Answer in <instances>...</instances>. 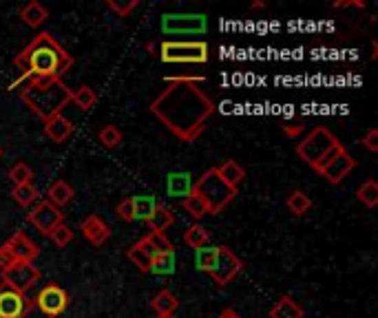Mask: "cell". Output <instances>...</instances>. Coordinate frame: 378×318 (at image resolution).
I'll return each mask as SVG.
<instances>
[{
  "mask_svg": "<svg viewBox=\"0 0 378 318\" xmlns=\"http://www.w3.org/2000/svg\"><path fill=\"white\" fill-rule=\"evenodd\" d=\"M151 113L177 140L195 142L206 131L208 120L217 113L213 98L197 82L171 80L149 104Z\"/></svg>",
  "mask_w": 378,
  "mask_h": 318,
  "instance_id": "obj_1",
  "label": "cell"
},
{
  "mask_svg": "<svg viewBox=\"0 0 378 318\" xmlns=\"http://www.w3.org/2000/svg\"><path fill=\"white\" fill-rule=\"evenodd\" d=\"M14 65L23 71L25 80H62L73 67V58L54 36L42 31L18 53Z\"/></svg>",
  "mask_w": 378,
  "mask_h": 318,
  "instance_id": "obj_2",
  "label": "cell"
},
{
  "mask_svg": "<svg viewBox=\"0 0 378 318\" xmlns=\"http://www.w3.org/2000/svg\"><path fill=\"white\" fill-rule=\"evenodd\" d=\"M71 95L73 89L62 80H25V87L20 89V100L42 122L65 111L71 104Z\"/></svg>",
  "mask_w": 378,
  "mask_h": 318,
  "instance_id": "obj_3",
  "label": "cell"
},
{
  "mask_svg": "<svg viewBox=\"0 0 378 318\" xmlns=\"http://www.w3.org/2000/svg\"><path fill=\"white\" fill-rule=\"evenodd\" d=\"M193 193H197L206 201L210 215H219V212H224L230 204H233V199L237 197V190L230 188L224 179L217 175L215 168H208V171L197 179V182L193 184Z\"/></svg>",
  "mask_w": 378,
  "mask_h": 318,
  "instance_id": "obj_4",
  "label": "cell"
},
{
  "mask_svg": "<svg viewBox=\"0 0 378 318\" xmlns=\"http://www.w3.org/2000/svg\"><path fill=\"white\" fill-rule=\"evenodd\" d=\"M160 58L168 65H204L210 58V49L206 42L166 40L160 45Z\"/></svg>",
  "mask_w": 378,
  "mask_h": 318,
  "instance_id": "obj_5",
  "label": "cell"
},
{
  "mask_svg": "<svg viewBox=\"0 0 378 318\" xmlns=\"http://www.w3.org/2000/svg\"><path fill=\"white\" fill-rule=\"evenodd\" d=\"M336 144H339V140H336L330 129H325V126H317V129H312L308 133L306 140L297 144V155L306 164L314 166L325 153L332 151Z\"/></svg>",
  "mask_w": 378,
  "mask_h": 318,
  "instance_id": "obj_6",
  "label": "cell"
},
{
  "mask_svg": "<svg viewBox=\"0 0 378 318\" xmlns=\"http://www.w3.org/2000/svg\"><path fill=\"white\" fill-rule=\"evenodd\" d=\"M40 254V248L31 241L25 232H16L12 235L3 248H0V265L3 270L14 263H34Z\"/></svg>",
  "mask_w": 378,
  "mask_h": 318,
  "instance_id": "obj_7",
  "label": "cell"
},
{
  "mask_svg": "<svg viewBox=\"0 0 378 318\" xmlns=\"http://www.w3.org/2000/svg\"><path fill=\"white\" fill-rule=\"evenodd\" d=\"M241 270H244V261H241L228 246H217V259H215L213 268H210L208 274L213 277V281L219 285V288L228 285Z\"/></svg>",
  "mask_w": 378,
  "mask_h": 318,
  "instance_id": "obj_8",
  "label": "cell"
},
{
  "mask_svg": "<svg viewBox=\"0 0 378 318\" xmlns=\"http://www.w3.org/2000/svg\"><path fill=\"white\" fill-rule=\"evenodd\" d=\"M27 219H29V224L40 232V235L49 237L51 230L58 228L60 224H65V212L56 208L54 204H49V201L45 199V201H36V204L31 206Z\"/></svg>",
  "mask_w": 378,
  "mask_h": 318,
  "instance_id": "obj_9",
  "label": "cell"
},
{
  "mask_svg": "<svg viewBox=\"0 0 378 318\" xmlns=\"http://www.w3.org/2000/svg\"><path fill=\"white\" fill-rule=\"evenodd\" d=\"M38 279H40V270L34 263H14L3 270V285L20 294H25L27 290L34 288Z\"/></svg>",
  "mask_w": 378,
  "mask_h": 318,
  "instance_id": "obj_10",
  "label": "cell"
},
{
  "mask_svg": "<svg viewBox=\"0 0 378 318\" xmlns=\"http://www.w3.org/2000/svg\"><path fill=\"white\" fill-rule=\"evenodd\" d=\"M36 307L45 316L58 318L69 307V294L62 290L60 285L49 283V285H45V288L38 292V296H36Z\"/></svg>",
  "mask_w": 378,
  "mask_h": 318,
  "instance_id": "obj_11",
  "label": "cell"
},
{
  "mask_svg": "<svg viewBox=\"0 0 378 318\" xmlns=\"http://www.w3.org/2000/svg\"><path fill=\"white\" fill-rule=\"evenodd\" d=\"M31 307H34V303L25 294L14 292L7 285L0 288V318H23L31 312Z\"/></svg>",
  "mask_w": 378,
  "mask_h": 318,
  "instance_id": "obj_12",
  "label": "cell"
},
{
  "mask_svg": "<svg viewBox=\"0 0 378 318\" xmlns=\"http://www.w3.org/2000/svg\"><path fill=\"white\" fill-rule=\"evenodd\" d=\"M80 230H82L84 239H87L91 246H96V248L104 246V243H107L109 237H111V228L107 226V221H104L100 215H89L87 219L82 221Z\"/></svg>",
  "mask_w": 378,
  "mask_h": 318,
  "instance_id": "obj_13",
  "label": "cell"
},
{
  "mask_svg": "<svg viewBox=\"0 0 378 318\" xmlns=\"http://www.w3.org/2000/svg\"><path fill=\"white\" fill-rule=\"evenodd\" d=\"M356 168V159L348 153V151H343L341 155H336L332 162L328 164V168L321 173V177H325L328 179L330 184H341L345 177H348L352 171Z\"/></svg>",
  "mask_w": 378,
  "mask_h": 318,
  "instance_id": "obj_14",
  "label": "cell"
},
{
  "mask_svg": "<svg viewBox=\"0 0 378 318\" xmlns=\"http://www.w3.org/2000/svg\"><path fill=\"white\" fill-rule=\"evenodd\" d=\"M73 131H76V126H73V122L69 118H65L62 113L45 120V135L49 137L51 142H56V144L67 142L69 137L73 135Z\"/></svg>",
  "mask_w": 378,
  "mask_h": 318,
  "instance_id": "obj_15",
  "label": "cell"
},
{
  "mask_svg": "<svg viewBox=\"0 0 378 318\" xmlns=\"http://www.w3.org/2000/svg\"><path fill=\"white\" fill-rule=\"evenodd\" d=\"M175 224V215L173 210L164 206V204H157L153 208V212L146 219V226H149V232H155V235H166V230Z\"/></svg>",
  "mask_w": 378,
  "mask_h": 318,
  "instance_id": "obj_16",
  "label": "cell"
},
{
  "mask_svg": "<svg viewBox=\"0 0 378 318\" xmlns=\"http://www.w3.org/2000/svg\"><path fill=\"white\" fill-rule=\"evenodd\" d=\"M138 243L144 248V252L149 254L151 259L160 257V254H173L175 252L173 241L168 239L166 235H155V232H149V235L142 237Z\"/></svg>",
  "mask_w": 378,
  "mask_h": 318,
  "instance_id": "obj_17",
  "label": "cell"
},
{
  "mask_svg": "<svg viewBox=\"0 0 378 318\" xmlns=\"http://www.w3.org/2000/svg\"><path fill=\"white\" fill-rule=\"evenodd\" d=\"M164 29L180 34V31H202L204 29V16H166Z\"/></svg>",
  "mask_w": 378,
  "mask_h": 318,
  "instance_id": "obj_18",
  "label": "cell"
},
{
  "mask_svg": "<svg viewBox=\"0 0 378 318\" xmlns=\"http://www.w3.org/2000/svg\"><path fill=\"white\" fill-rule=\"evenodd\" d=\"M270 318H306L303 307L292 299V296H281V299L272 305Z\"/></svg>",
  "mask_w": 378,
  "mask_h": 318,
  "instance_id": "obj_19",
  "label": "cell"
},
{
  "mask_svg": "<svg viewBox=\"0 0 378 318\" xmlns=\"http://www.w3.org/2000/svg\"><path fill=\"white\" fill-rule=\"evenodd\" d=\"M151 307L157 316H173L177 307H180V301H177V296L171 290H160L153 296Z\"/></svg>",
  "mask_w": 378,
  "mask_h": 318,
  "instance_id": "obj_20",
  "label": "cell"
},
{
  "mask_svg": "<svg viewBox=\"0 0 378 318\" xmlns=\"http://www.w3.org/2000/svg\"><path fill=\"white\" fill-rule=\"evenodd\" d=\"M215 171H217V175L222 177L230 188H235V190H239V184L246 179L244 166L233 162V159H228V162H224L222 166H215Z\"/></svg>",
  "mask_w": 378,
  "mask_h": 318,
  "instance_id": "obj_21",
  "label": "cell"
},
{
  "mask_svg": "<svg viewBox=\"0 0 378 318\" xmlns=\"http://www.w3.org/2000/svg\"><path fill=\"white\" fill-rule=\"evenodd\" d=\"M73 195H76V190H73L65 182V179H58V182H54V184L49 186V190H47V201L62 210V206H67L69 201L73 199Z\"/></svg>",
  "mask_w": 378,
  "mask_h": 318,
  "instance_id": "obj_22",
  "label": "cell"
},
{
  "mask_svg": "<svg viewBox=\"0 0 378 318\" xmlns=\"http://www.w3.org/2000/svg\"><path fill=\"white\" fill-rule=\"evenodd\" d=\"M47 18H49L47 7H42L40 3H36V0H31V3H27L23 9H20V20L31 29H38Z\"/></svg>",
  "mask_w": 378,
  "mask_h": 318,
  "instance_id": "obj_23",
  "label": "cell"
},
{
  "mask_svg": "<svg viewBox=\"0 0 378 318\" xmlns=\"http://www.w3.org/2000/svg\"><path fill=\"white\" fill-rule=\"evenodd\" d=\"M286 206L288 210L292 212L294 217H303V215H308V212L312 210V199L308 193H303V190H292V193L288 195L286 199Z\"/></svg>",
  "mask_w": 378,
  "mask_h": 318,
  "instance_id": "obj_24",
  "label": "cell"
},
{
  "mask_svg": "<svg viewBox=\"0 0 378 318\" xmlns=\"http://www.w3.org/2000/svg\"><path fill=\"white\" fill-rule=\"evenodd\" d=\"M182 206H184V210L191 215L193 219H204V217H208L210 215V210H208V206H206V201L199 197L197 193H188L186 197H184V201H182Z\"/></svg>",
  "mask_w": 378,
  "mask_h": 318,
  "instance_id": "obj_25",
  "label": "cell"
},
{
  "mask_svg": "<svg viewBox=\"0 0 378 318\" xmlns=\"http://www.w3.org/2000/svg\"><path fill=\"white\" fill-rule=\"evenodd\" d=\"M208 241H210V232L202 224H193L191 228L184 232V243L188 248H193V250H199V248L208 246Z\"/></svg>",
  "mask_w": 378,
  "mask_h": 318,
  "instance_id": "obj_26",
  "label": "cell"
},
{
  "mask_svg": "<svg viewBox=\"0 0 378 318\" xmlns=\"http://www.w3.org/2000/svg\"><path fill=\"white\" fill-rule=\"evenodd\" d=\"M14 195V201L18 206L23 208H31L36 204V201H40V195H38V188L34 184H23V186H14L12 190Z\"/></svg>",
  "mask_w": 378,
  "mask_h": 318,
  "instance_id": "obj_27",
  "label": "cell"
},
{
  "mask_svg": "<svg viewBox=\"0 0 378 318\" xmlns=\"http://www.w3.org/2000/svg\"><path fill=\"white\" fill-rule=\"evenodd\" d=\"M126 259H129L140 272H151L153 259L144 252V248L140 246V243H133V246L126 250Z\"/></svg>",
  "mask_w": 378,
  "mask_h": 318,
  "instance_id": "obj_28",
  "label": "cell"
},
{
  "mask_svg": "<svg viewBox=\"0 0 378 318\" xmlns=\"http://www.w3.org/2000/svg\"><path fill=\"white\" fill-rule=\"evenodd\" d=\"M71 102H76L78 109L89 111V109H93V106H96V102H98V93L93 91V89L89 87V84H82V87H80L78 91H73Z\"/></svg>",
  "mask_w": 378,
  "mask_h": 318,
  "instance_id": "obj_29",
  "label": "cell"
},
{
  "mask_svg": "<svg viewBox=\"0 0 378 318\" xmlns=\"http://www.w3.org/2000/svg\"><path fill=\"white\" fill-rule=\"evenodd\" d=\"M356 199L367 208L378 206V184L374 182V179H367L365 184L359 186V190H356Z\"/></svg>",
  "mask_w": 378,
  "mask_h": 318,
  "instance_id": "obj_30",
  "label": "cell"
},
{
  "mask_svg": "<svg viewBox=\"0 0 378 318\" xmlns=\"http://www.w3.org/2000/svg\"><path fill=\"white\" fill-rule=\"evenodd\" d=\"M9 179L14 182V186L34 184V171H31V166H29V164L18 162V164L12 166V171H9Z\"/></svg>",
  "mask_w": 378,
  "mask_h": 318,
  "instance_id": "obj_31",
  "label": "cell"
},
{
  "mask_svg": "<svg viewBox=\"0 0 378 318\" xmlns=\"http://www.w3.org/2000/svg\"><path fill=\"white\" fill-rule=\"evenodd\" d=\"M98 140L102 142V146H107V148H118L122 144V131L118 129V126L107 124V126H102L100 129Z\"/></svg>",
  "mask_w": 378,
  "mask_h": 318,
  "instance_id": "obj_32",
  "label": "cell"
},
{
  "mask_svg": "<svg viewBox=\"0 0 378 318\" xmlns=\"http://www.w3.org/2000/svg\"><path fill=\"white\" fill-rule=\"evenodd\" d=\"M215 259H217V248L204 246V248L195 250V268H197V270L210 272V268H213Z\"/></svg>",
  "mask_w": 378,
  "mask_h": 318,
  "instance_id": "obj_33",
  "label": "cell"
},
{
  "mask_svg": "<svg viewBox=\"0 0 378 318\" xmlns=\"http://www.w3.org/2000/svg\"><path fill=\"white\" fill-rule=\"evenodd\" d=\"M157 206V201L153 197H133V210H135V219L146 221L153 208Z\"/></svg>",
  "mask_w": 378,
  "mask_h": 318,
  "instance_id": "obj_34",
  "label": "cell"
},
{
  "mask_svg": "<svg viewBox=\"0 0 378 318\" xmlns=\"http://www.w3.org/2000/svg\"><path fill=\"white\" fill-rule=\"evenodd\" d=\"M191 190L193 186H188V175H171V179H168V193L173 197L188 195Z\"/></svg>",
  "mask_w": 378,
  "mask_h": 318,
  "instance_id": "obj_35",
  "label": "cell"
},
{
  "mask_svg": "<svg viewBox=\"0 0 378 318\" xmlns=\"http://www.w3.org/2000/svg\"><path fill=\"white\" fill-rule=\"evenodd\" d=\"M104 5H107L115 16L126 18L131 12H135V9L140 7V0H124V3H120V0H107Z\"/></svg>",
  "mask_w": 378,
  "mask_h": 318,
  "instance_id": "obj_36",
  "label": "cell"
},
{
  "mask_svg": "<svg viewBox=\"0 0 378 318\" xmlns=\"http://www.w3.org/2000/svg\"><path fill=\"white\" fill-rule=\"evenodd\" d=\"M49 239L54 241L58 248H65V246H69V243L73 241V230L67 224H60L58 228H54L49 232Z\"/></svg>",
  "mask_w": 378,
  "mask_h": 318,
  "instance_id": "obj_37",
  "label": "cell"
},
{
  "mask_svg": "<svg viewBox=\"0 0 378 318\" xmlns=\"http://www.w3.org/2000/svg\"><path fill=\"white\" fill-rule=\"evenodd\" d=\"M175 270V252L173 254H160V257L153 259L151 272L157 274H171Z\"/></svg>",
  "mask_w": 378,
  "mask_h": 318,
  "instance_id": "obj_38",
  "label": "cell"
},
{
  "mask_svg": "<svg viewBox=\"0 0 378 318\" xmlns=\"http://www.w3.org/2000/svg\"><path fill=\"white\" fill-rule=\"evenodd\" d=\"M343 151H345V146H343V144L339 142V144H336V146L332 148V151H328V153H325V155H323V157H321V159H319V162H317V164H314L312 168H314V171H317V173L321 175V173L325 171V168H328V164L332 162V159H334L336 155H341Z\"/></svg>",
  "mask_w": 378,
  "mask_h": 318,
  "instance_id": "obj_39",
  "label": "cell"
},
{
  "mask_svg": "<svg viewBox=\"0 0 378 318\" xmlns=\"http://www.w3.org/2000/svg\"><path fill=\"white\" fill-rule=\"evenodd\" d=\"M115 212H118V217L122 219V221H135V210H133V197H126V199H122L120 204H118V208H115Z\"/></svg>",
  "mask_w": 378,
  "mask_h": 318,
  "instance_id": "obj_40",
  "label": "cell"
},
{
  "mask_svg": "<svg viewBox=\"0 0 378 318\" xmlns=\"http://www.w3.org/2000/svg\"><path fill=\"white\" fill-rule=\"evenodd\" d=\"M361 142H363V146H365L370 153H376V151H378V131H376V129H370V131L365 133V137H363Z\"/></svg>",
  "mask_w": 378,
  "mask_h": 318,
  "instance_id": "obj_41",
  "label": "cell"
},
{
  "mask_svg": "<svg viewBox=\"0 0 378 318\" xmlns=\"http://www.w3.org/2000/svg\"><path fill=\"white\" fill-rule=\"evenodd\" d=\"M281 131H283V135H288V137H299L303 131H306V126L303 124H299V122H294V124H281Z\"/></svg>",
  "mask_w": 378,
  "mask_h": 318,
  "instance_id": "obj_42",
  "label": "cell"
},
{
  "mask_svg": "<svg viewBox=\"0 0 378 318\" xmlns=\"http://www.w3.org/2000/svg\"><path fill=\"white\" fill-rule=\"evenodd\" d=\"M334 7L336 9H345V7H365L363 3H361V0H348V3H345V0H343V3H334Z\"/></svg>",
  "mask_w": 378,
  "mask_h": 318,
  "instance_id": "obj_43",
  "label": "cell"
},
{
  "mask_svg": "<svg viewBox=\"0 0 378 318\" xmlns=\"http://www.w3.org/2000/svg\"><path fill=\"white\" fill-rule=\"evenodd\" d=\"M219 318H241L235 310H230V307H228V310H224L222 314H219Z\"/></svg>",
  "mask_w": 378,
  "mask_h": 318,
  "instance_id": "obj_44",
  "label": "cell"
},
{
  "mask_svg": "<svg viewBox=\"0 0 378 318\" xmlns=\"http://www.w3.org/2000/svg\"><path fill=\"white\" fill-rule=\"evenodd\" d=\"M266 5L264 3H252V9H264Z\"/></svg>",
  "mask_w": 378,
  "mask_h": 318,
  "instance_id": "obj_45",
  "label": "cell"
},
{
  "mask_svg": "<svg viewBox=\"0 0 378 318\" xmlns=\"http://www.w3.org/2000/svg\"><path fill=\"white\" fill-rule=\"evenodd\" d=\"M157 318H173V316H157Z\"/></svg>",
  "mask_w": 378,
  "mask_h": 318,
  "instance_id": "obj_46",
  "label": "cell"
},
{
  "mask_svg": "<svg viewBox=\"0 0 378 318\" xmlns=\"http://www.w3.org/2000/svg\"><path fill=\"white\" fill-rule=\"evenodd\" d=\"M0 157H3V148H0Z\"/></svg>",
  "mask_w": 378,
  "mask_h": 318,
  "instance_id": "obj_47",
  "label": "cell"
}]
</instances>
